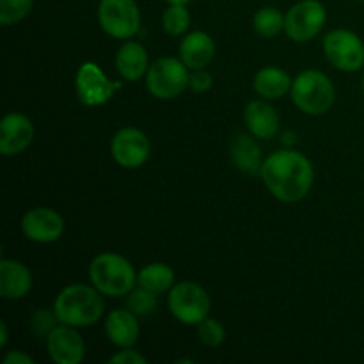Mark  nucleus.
Returning <instances> with one entry per match:
<instances>
[{
    "label": "nucleus",
    "instance_id": "f257e3e1",
    "mask_svg": "<svg viewBox=\"0 0 364 364\" xmlns=\"http://www.w3.org/2000/svg\"><path fill=\"white\" fill-rule=\"evenodd\" d=\"M267 191L281 203H299L309 194L315 181L313 164L301 151L279 149L263 160L259 171Z\"/></svg>",
    "mask_w": 364,
    "mask_h": 364
},
{
    "label": "nucleus",
    "instance_id": "f03ea898",
    "mask_svg": "<svg viewBox=\"0 0 364 364\" xmlns=\"http://www.w3.org/2000/svg\"><path fill=\"white\" fill-rule=\"evenodd\" d=\"M53 311L60 323L71 327H91L100 322L105 311L102 294L95 287L75 283L63 288L53 302Z\"/></svg>",
    "mask_w": 364,
    "mask_h": 364
},
{
    "label": "nucleus",
    "instance_id": "7ed1b4c3",
    "mask_svg": "<svg viewBox=\"0 0 364 364\" xmlns=\"http://www.w3.org/2000/svg\"><path fill=\"white\" fill-rule=\"evenodd\" d=\"M91 284L105 297H124L137 287L134 265L116 252H102L89 265Z\"/></svg>",
    "mask_w": 364,
    "mask_h": 364
},
{
    "label": "nucleus",
    "instance_id": "20e7f679",
    "mask_svg": "<svg viewBox=\"0 0 364 364\" xmlns=\"http://www.w3.org/2000/svg\"><path fill=\"white\" fill-rule=\"evenodd\" d=\"M291 102L308 116H322L334 105L336 89L333 80L318 70H306L294 78Z\"/></svg>",
    "mask_w": 364,
    "mask_h": 364
},
{
    "label": "nucleus",
    "instance_id": "39448f33",
    "mask_svg": "<svg viewBox=\"0 0 364 364\" xmlns=\"http://www.w3.org/2000/svg\"><path fill=\"white\" fill-rule=\"evenodd\" d=\"M188 77L191 71L183 60L166 55L149 64L146 87L156 100H174L188 89Z\"/></svg>",
    "mask_w": 364,
    "mask_h": 364
},
{
    "label": "nucleus",
    "instance_id": "423d86ee",
    "mask_svg": "<svg viewBox=\"0 0 364 364\" xmlns=\"http://www.w3.org/2000/svg\"><path fill=\"white\" fill-rule=\"evenodd\" d=\"M167 306L174 318L183 326H198L210 315L212 301L203 287L194 281L174 284L167 295Z\"/></svg>",
    "mask_w": 364,
    "mask_h": 364
},
{
    "label": "nucleus",
    "instance_id": "0eeeda50",
    "mask_svg": "<svg viewBox=\"0 0 364 364\" xmlns=\"http://www.w3.org/2000/svg\"><path fill=\"white\" fill-rule=\"evenodd\" d=\"M98 23L107 36L128 41L141 31V11L135 0H100Z\"/></svg>",
    "mask_w": 364,
    "mask_h": 364
},
{
    "label": "nucleus",
    "instance_id": "6e6552de",
    "mask_svg": "<svg viewBox=\"0 0 364 364\" xmlns=\"http://www.w3.org/2000/svg\"><path fill=\"white\" fill-rule=\"evenodd\" d=\"M323 55L336 70L355 73L364 66V43L355 32L336 28L323 38Z\"/></svg>",
    "mask_w": 364,
    "mask_h": 364
},
{
    "label": "nucleus",
    "instance_id": "1a4fd4ad",
    "mask_svg": "<svg viewBox=\"0 0 364 364\" xmlns=\"http://www.w3.org/2000/svg\"><path fill=\"white\" fill-rule=\"evenodd\" d=\"M327 9L320 0H301L284 14V32L294 43H308L322 32Z\"/></svg>",
    "mask_w": 364,
    "mask_h": 364
},
{
    "label": "nucleus",
    "instance_id": "9d476101",
    "mask_svg": "<svg viewBox=\"0 0 364 364\" xmlns=\"http://www.w3.org/2000/svg\"><path fill=\"white\" fill-rule=\"evenodd\" d=\"M151 153V144L139 128L127 127L116 132L110 141V155L123 169H139L144 166Z\"/></svg>",
    "mask_w": 364,
    "mask_h": 364
},
{
    "label": "nucleus",
    "instance_id": "9b49d317",
    "mask_svg": "<svg viewBox=\"0 0 364 364\" xmlns=\"http://www.w3.org/2000/svg\"><path fill=\"white\" fill-rule=\"evenodd\" d=\"M75 91L84 105L102 107L110 102L116 92V84L109 80L98 64L85 60L80 64L75 77Z\"/></svg>",
    "mask_w": 364,
    "mask_h": 364
},
{
    "label": "nucleus",
    "instance_id": "f8f14e48",
    "mask_svg": "<svg viewBox=\"0 0 364 364\" xmlns=\"http://www.w3.org/2000/svg\"><path fill=\"white\" fill-rule=\"evenodd\" d=\"M21 233L36 244H52L64 233V219L55 210L38 206L21 217Z\"/></svg>",
    "mask_w": 364,
    "mask_h": 364
},
{
    "label": "nucleus",
    "instance_id": "ddd939ff",
    "mask_svg": "<svg viewBox=\"0 0 364 364\" xmlns=\"http://www.w3.org/2000/svg\"><path fill=\"white\" fill-rule=\"evenodd\" d=\"M46 350L55 364H80L85 358V341L77 327L60 323L46 338Z\"/></svg>",
    "mask_w": 364,
    "mask_h": 364
},
{
    "label": "nucleus",
    "instance_id": "4468645a",
    "mask_svg": "<svg viewBox=\"0 0 364 364\" xmlns=\"http://www.w3.org/2000/svg\"><path fill=\"white\" fill-rule=\"evenodd\" d=\"M34 141V124L31 117L21 112H9L0 123V153L16 156L23 153Z\"/></svg>",
    "mask_w": 364,
    "mask_h": 364
},
{
    "label": "nucleus",
    "instance_id": "2eb2a0df",
    "mask_svg": "<svg viewBox=\"0 0 364 364\" xmlns=\"http://www.w3.org/2000/svg\"><path fill=\"white\" fill-rule=\"evenodd\" d=\"M244 121L249 134L262 141L276 137L279 132V116L269 100L262 98L249 102L244 109Z\"/></svg>",
    "mask_w": 364,
    "mask_h": 364
},
{
    "label": "nucleus",
    "instance_id": "dca6fc26",
    "mask_svg": "<svg viewBox=\"0 0 364 364\" xmlns=\"http://www.w3.org/2000/svg\"><path fill=\"white\" fill-rule=\"evenodd\" d=\"M230 156L233 166L240 173L255 176L263 166V153L252 134H235L230 141Z\"/></svg>",
    "mask_w": 364,
    "mask_h": 364
},
{
    "label": "nucleus",
    "instance_id": "f3484780",
    "mask_svg": "<svg viewBox=\"0 0 364 364\" xmlns=\"http://www.w3.org/2000/svg\"><path fill=\"white\" fill-rule=\"evenodd\" d=\"M32 288V274L23 263L4 258L0 262V297L4 301L23 299Z\"/></svg>",
    "mask_w": 364,
    "mask_h": 364
},
{
    "label": "nucleus",
    "instance_id": "a211bd4d",
    "mask_svg": "<svg viewBox=\"0 0 364 364\" xmlns=\"http://www.w3.org/2000/svg\"><path fill=\"white\" fill-rule=\"evenodd\" d=\"M105 334L112 345L119 348H130L137 343L141 334V323L137 315L130 309H114L105 320Z\"/></svg>",
    "mask_w": 364,
    "mask_h": 364
},
{
    "label": "nucleus",
    "instance_id": "6ab92c4d",
    "mask_svg": "<svg viewBox=\"0 0 364 364\" xmlns=\"http://www.w3.org/2000/svg\"><path fill=\"white\" fill-rule=\"evenodd\" d=\"M215 57V43L205 31H194L185 36L180 43V59L188 70H203Z\"/></svg>",
    "mask_w": 364,
    "mask_h": 364
},
{
    "label": "nucleus",
    "instance_id": "aec40b11",
    "mask_svg": "<svg viewBox=\"0 0 364 364\" xmlns=\"http://www.w3.org/2000/svg\"><path fill=\"white\" fill-rule=\"evenodd\" d=\"M116 70L127 82H137L146 77L149 70V59L144 46L128 39L116 53Z\"/></svg>",
    "mask_w": 364,
    "mask_h": 364
},
{
    "label": "nucleus",
    "instance_id": "412c9836",
    "mask_svg": "<svg viewBox=\"0 0 364 364\" xmlns=\"http://www.w3.org/2000/svg\"><path fill=\"white\" fill-rule=\"evenodd\" d=\"M290 75L277 66H265L255 75L252 87L263 100H279L291 91Z\"/></svg>",
    "mask_w": 364,
    "mask_h": 364
},
{
    "label": "nucleus",
    "instance_id": "4be33fe9",
    "mask_svg": "<svg viewBox=\"0 0 364 364\" xmlns=\"http://www.w3.org/2000/svg\"><path fill=\"white\" fill-rule=\"evenodd\" d=\"M137 284L160 295L174 287V270L166 263H149L137 274Z\"/></svg>",
    "mask_w": 364,
    "mask_h": 364
},
{
    "label": "nucleus",
    "instance_id": "5701e85b",
    "mask_svg": "<svg viewBox=\"0 0 364 364\" xmlns=\"http://www.w3.org/2000/svg\"><path fill=\"white\" fill-rule=\"evenodd\" d=\"M252 28L258 36L272 39L284 31V14L277 7L265 6L252 16Z\"/></svg>",
    "mask_w": 364,
    "mask_h": 364
},
{
    "label": "nucleus",
    "instance_id": "b1692460",
    "mask_svg": "<svg viewBox=\"0 0 364 364\" xmlns=\"http://www.w3.org/2000/svg\"><path fill=\"white\" fill-rule=\"evenodd\" d=\"M191 27V13L181 4H169L162 14V28L167 36H183Z\"/></svg>",
    "mask_w": 364,
    "mask_h": 364
},
{
    "label": "nucleus",
    "instance_id": "393cba45",
    "mask_svg": "<svg viewBox=\"0 0 364 364\" xmlns=\"http://www.w3.org/2000/svg\"><path fill=\"white\" fill-rule=\"evenodd\" d=\"M156 297H159V295L137 284V287L127 295V308L130 309L132 313H135L137 316H149L151 313L156 311V306H159Z\"/></svg>",
    "mask_w": 364,
    "mask_h": 364
},
{
    "label": "nucleus",
    "instance_id": "a878e982",
    "mask_svg": "<svg viewBox=\"0 0 364 364\" xmlns=\"http://www.w3.org/2000/svg\"><path fill=\"white\" fill-rule=\"evenodd\" d=\"M34 0H0V23L4 27L20 23L31 14Z\"/></svg>",
    "mask_w": 364,
    "mask_h": 364
},
{
    "label": "nucleus",
    "instance_id": "bb28decb",
    "mask_svg": "<svg viewBox=\"0 0 364 364\" xmlns=\"http://www.w3.org/2000/svg\"><path fill=\"white\" fill-rule=\"evenodd\" d=\"M198 336L203 345L210 348H217L226 341V329L217 318L206 316L201 323H198Z\"/></svg>",
    "mask_w": 364,
    "mask_h": 364
},
{
    "label": "nucleus",
    "instance_id": "cd10ccee",
    "mask_svg": "<svg viewBox=\"0 0 364 364\" xmlns=\"http://www.w3.org/2000/svg\"><path fill=\"white\" fill-rule=\"evenodd\" d=\"M59 318H57L55 311L53 309L41 308L31 316V322H28V329L34 334L36 338H48V334L59 326Z\"/></svg>",
    "mask_w": 364,
    "mask_h": 364
},
{
    "label": "nucleus",
    "instance_id": "c85d7f7f",
    "mask_svg": "<svg viewBox=\"0 0 364 364\" xmlns=\"http://www.w3.org/2000/svg\"><path fill=\"white\" fill-rule=\"evenodd\" d=\"M213 87V77L212 73L203 68V70H191V77H188V89L196 95H203L208 92Z\"/></svg>",
    "mask_w": 364,
    "mask_h": 364
},
{
    "label": "nucleus",
    "instance_id": "c756f323",
    "mask_svg": "<svg viewBox=\"0 0 364 364\" xmlns=\"http://www.w3.org/2000/svg\"><path fill=\"white\" fill-rule=\"evenodd\" d=\"M109 363L110 364H114V363L116 364H146L148 363V359L130 347V348H123V350H119L117 354L110 355Z\"/></svg>",
    "mask_w": 364,
    "mask_h": 364
},
{
    "label": "nucleus",
    "instance_id": "7c9ffc66",
    "mask_svg": "<svg viewBox=\"0 0 364 364\" xmlns=\"http://www.w3.org/2000/svg\"><path fill=\"white\" fill-rule=\"evenodd\" d=\"M4 364H34V359L23 350H11L7 352L6 358L2 359Z\"/></svg>",
    "mask_w": 364,
    "mask_h": 364
},
{
    "label": "nucleus",
    "instance_id": "2f4dec72",
    "mask_svg": "<svg viewBox=\"0 0 364 364\" xmlns=\"http://www.w3.org/2000/svg\"><path fill=\"white\" fill-rule=\"evenodd\" d=\"M281 141H283V144L287 146V148H290V146H294L295 142H297V134H295L294 130H287L283 134V137H281Z\"/></svg>",
    "mask_w": 364,
    "mask_h": 364
},
{
    "label": "nucleus",
    "instance_id": "473e14b6",
    "mask_svg": "<svg viewBox=\"0 0 364 364\" xmlns=\"http://www.w3.org/2000/svg\"><path fill=\"white\" fill-rule=\"evenodd\" d=\"M7 338H9V333H7V323L2 320V322H0V347H6Z\"/></svg>",
    "mask_w": 364,
    "mask_h": 364
},
{
    "label": "nucleus",
    "instance_id": "72a5a7b5",
    "mask_svg": "<svg viewBox=\"0 0 364 364\" xmlns=\"http://www.w3.org/2000/svg\"><path fill=\"white\" fill-rule=\"evenodd\" d=\"M167 4H181V6H187V4H191L192 0H166Z\"/></svg>",
    "mask_w": 364,
    "mask_h": 364
},
{
    "label": "nucleus",
    "instance_id": "f704fd0d",
    "mask_svg": "<svg viewBox=\"0 0 364 364\" xmlns=\"http://www.w3.org/2000/svg\"><path fill=\"white\" fill-rule=\"evenodd\" d=\"M363 95H364V73H363Z\"/></svg>",
    "mask_w": 364,
    "mask_h": 364
},
{
    "label": "nucleus",
    "instance_id": "c9c22d12",
    "mask_svg": "<svg viewBox=\"0 0 364 364\" xmlns=\"http://www.w3.org/2000/svg\"><path fill=\"white\" fill-rule=\"evenodd\" d=\"M355 2H364V0H355Z\"/></svg>",
    "mask_w": 364,
    "mask_h": 364
}]
</instances>
